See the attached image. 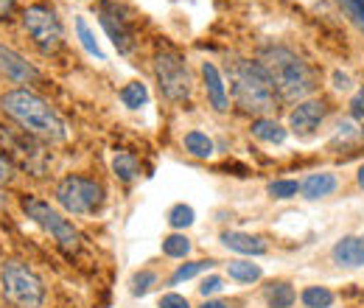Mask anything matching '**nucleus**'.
<instances>
[{"label": "nucleus", "mask_w": 364, "mask_h": 308, "mask_svg": "<svg viewBox=\"0 0 364 308\" xmlns=\"http://www.w3.org/2000/svg\"><path fill=\"white\" fill-rule=\"evenodd\" d=\"M3 112L11 115L23 129L40 140H48V143H59L68 137V129H65V121L59 118V112L43 101L37 92L31 90H11L3 95L0 101Z\"/></svg>", "instance_id": "obj_1"}, {"label": "nucleus", "mask_w": 364, "mask_h": 308, "mask_svg": "<svg viewBox=\"0 0 364 308\" xmlns=\"http://www.w3.org/2000/svg\"><path fill=\"white\" fill-rule=\"evenodd\" d=\"M230 87H232L235 104L244 112L264 115V112H272L277 104V90L261 62L235 59L230 65Z\"/></svg>", "instance_id": "obj_2"}, {"label": "nucleus", "mask_w": 364, "mask_h": 308, "mask_svg": "<svg viewBox=\"0 0 364 308\" xmlns=\"http://www.w3.org/2000/svg\"><path fill=\"white\" fill-rule=\"evenodd\" d=\"M261 65L267 68V73H269V79H272L277 95L286 98V101L306 98V95L314 90V73L309 70V65H306L294 51H289V48H283V45L264 48Z\"/></svg>", "instance_id": "obj_3"}, {"label": "nucleus", "mask_w": 364, "mask_h": 308, "mask_svg": "<svg viewBox=\"0 0 364 308\" xmlns=\"http://www.w3.org/2000/svg\"><path fill=\"white\" fill-rule=\"evenodd\" d=\"M53 199L62 211H68L73 216H87V213H95L101 208L104 188L90 176L68 174L65 179H59V185L53 191Z\"/></svg>", "instance_id": "obj_4"}, {"label": "nucleus", "mask_w": 364, "mask_h": 308, "mask_svg": "<svg viewBox=\"0 0 364 308\" xmlns=\"http://www.w3.org/2000/svg\"><path fill=\"white\" fill-rule=\"evenodd\" d=\"M20 208H23V213L34 221L37 227H43L48 235H53V241H56L65 253H76V250L82 247L79 230L65 219L62 213H56L48 202L37 199V196H23V199H20Z\"/></svg>", "instance_id": "obj_5"}, {"label": "nucleus", "mask_w": 364, "mask_h": 308, "mask_svg": "<svg viewBox=\"0 0 364 308\" xmlns=\"http://www.w3.org/2000/svg\"><path fill=\"white\" fill-rule=\"evenodd\" d=\"M0 289H3L6 300L14 303L17 308H40L43 300H46L43 280L28 266L17 264V261L3 266V272H0Z\"/></svg>", "instance_id": "obj_6"}, {"label": "nucleus", "mask_w": 364, "mask_h": 308, "mask_svg": "<svg viewBox=\"0 0 364 308\" xmlns=\"http://www.w3.org/2000/svg\"><path fill=\"white\" fill-rule=\"evenodd\" d=\"M154 76H157L160 92L168 101H185L191 95V73L177 51L163 48L154 53Z\"/></svg>", "instance_id": "obj_7"}, {"label": "nucleus", "mask_w": 364, "mask_h": 308, "mask_svg": "<svg viewBox=\"0 0 364 308\" xmlns=\"http://www.w3.org/2000/svg\"><path fill=\"white\" fill-rule=\"evenodd\" d=\"M23 26L43 53H56L65 45V31L56 11L46 3H34L23 11Z\"/></svg>", "instance_id": "obj_8"}, {"label": "nucleus", "mask_w": 364, "mask_h": 308, "mask_svg": "<svg viewBox=\"0 0 364 308\" xmlns=\"http://www.w3.org/2000/svg\"><path fill=\"white\" fill-rule=\"evenodd\" d=\"M98 20H101V28L107 31V37L118 48V53H132L135 34H132L129 20L124 17V11H121V6H118L115 0H101V6H98Z\"/></svg>", "instance_id": "obj_9"}, {"label": "nucleus", "mask_w": 364, "mask_h": 308, "mask_svg": "<svg viewBox=\"0 0 364 308\" xmlns=\"http://www.w3.org/2000/svg\"><path fill=\"white\" fill-rule=\"evenodd\" d=\"M0 73L6 79H11L14 85H34V82H40V70L31 62H26L17 51H11L6 45H0Z\"/></svg>", "instance_id": "obj_10"}, {"label": "nucleus", "mask_w": 364, "mask_h": 308, "mask_svg": "<svg viewBox=\"0 0 364 308\" xmlns=\"http://www.w3.org/2000/svg\"><path fill=\"white\" fill-rule=\"evenodd\" d=\"M322 118H325V104L322 101H303L291 112L289 124L297 134H311L322 124Z\"/></svg>", "instance_id": "obj_11"}, {"label": "nucleus", "mask_w": 364, "mask_h": 308, "mask_svg": "<svg viewBox=\"0 0 364 308\" xmlns=\"http://www.w3.org/2000/svg\"><path fill=\"white\" fill-rule=\"evenodd\" d=\"M202 76H205V90H208V101L216 112H228L230 110V98L228 87H225V79L219 73V68L213 62H205L202 65Z\"/></svg>", "instance_id": "obj_12"}, {"label": "nucleus", "mask_w": 364, "mask_h": 308, "mask_svg": "<svg viewBox=\"0 0 364 308\" xmlns=\"http://www.w3.org/2000/svg\"><path fill=\"white\" fill-rule=\"evenodd\" d=\"M333 261L339 266H348V269H356L364 266V235H348L342 241H336L333 247Z\"/></svg>", "instance_id": "obj_13"}, {"label": "nucleus", "mask_w": 364, "mask_h": 308, "mask_svg": "<svg viewBox=\"0 0 364 308\" xmlns=\"http://www.w3.org/2000/svg\"><path fill=\"white\" fill-rule=\"evenodd\" d=\"M222 241H225L228 250H235V253H241V255H264V253H267V241L258 238V235H250V233L232 230V233H225V235H222Z\"/></svg>", "instance_id": "obj_14"}, {"label": "nucleus", "mask_w": 364, "mask_h": 308, "mask_svg": "<svg viewBox=\"0 0 364 308\" xmlns=\"http://www.w3.org/2000/svg\"><path fill=\"white\" fill-rule=\"evenodd\" d=\"M300 191H303V196H306V199L328 196V193H333V191H336V176L328 174V171H322V174H309L306 179H303Z\"/></svg>", "instance_id": "obj_15"}, {"label": "nucleus", "mask_w": 364, "mask_h": 308, "mask_svg": "<svg viewBox=\"0 0 364 308\" xmlns=\"http://www.w3.org/2000/svg\"><path fill=\"white\" fill-rule=\"evenodd\" d=\"M250 129H252V134L258 140H264V143H283L286 140V129L277 121H272V118H255Z\"/></svg>", "instance_id": "obj_16"}, {"label": "nucleus", "mask_w": 364, "mask_h": 308, "mask_svg": "<svg viewBox=\"0 0 364 308\" xmlns=\"http://www.w3.org/2000/svg\"><path fill=\"white\" fill-rule=\"evenodd\" d=\"M112 171L118 174V179L132 182L137 176V171H140L135 154H129V152H115V157H112Z\"/></svg>", "instance_id": "obj_17"}, {"label": "nucleus", "mask_w": 364, "mask_h": 308, "mask_svg": "<svg viewBox=\"0 0 364 308\" xmlns=\"http://www.w3.org/2000/svg\"><path fill=\"white\" fill-rule=\"evenodd\" d=\"M185 152L193 154V157H202V160H205V157L213 154V140H210L205 132H196V129H193V132L185 134Z\"/></svg>", "instance_id": "obj_18"}, {"label": "nucleus", "mask_w": 364, "mask_h": 308, "mask_svg": "<svg viewBox=\"0 0 364 308\" xmlns=\"http://www.w3.org/2000/svg\"><path fill=\"white\" fill-rule=\"evenodd\" d=\"M267 303L269 308H291L294 306V289L289 283H272L267 289Z\"/></svg>", "instance_id": "obj_19"}, {"label": "nucleus", "mask_w": 364, "mask_h": 308, "mask_svg": "<svg viewBox=\"0 0 364 308\" xmlns=\"http://www.w3.org/2000/svg\"><path fill=\"white\" fill-rule=\"evenodd\" d=\"M228 272L230 277L238 280V283H255L261 277V266L252 264V261H230Z\"/></svg>", "instance_id": "obj_20"}, {"label": "nucleus", "mask_w": 364, "mask_h": 308, "mask_svg": "<svg viewBox=\"0 0 364 308\" xmlns=\"http://www.w3.org/2000/svg\"><path fill=\"white\" fill-rule=\"evenodd\" d=\"M76 34H79L82 48H85L90 56H95L98 62H104V51L98 48V43H95V37H92L90 26H87V20H85V17H76Z\"/></svg>", "instance_id": "obj_21"}, {"label": "nucleus", "mask_w": 364, "mask_h": 308, "mask_svg": "<svg viewBox=\"0 0 364 308\" xmlns=\"http://www.w3.org/2000/svg\"><path fill=\"white\" fill-rule=\"evenodd\" d=\"M121 101L129 110H140L149 101V90H146V85H140V82H132V85H127V87L121 90Z\"/></svg>", "instance_id": "obj_22"}, {"label": "nucleus", "mask_w": 364, "mask_h": 308, "mask_svg": "<svg viewBox=\"0 0 364 308\" xmlns=\"http://www.w3.org/2000/svg\"><path fill=\"white\" fill-rule=\"evenodd\" d=\"M333 303V294L325 286H309L303 292V306L306 308H328Z\"/></svg>", "instance_id": "obj_23"}, {"label": "nucleus", "mask_w": 364, "mask_h": 308, "mask_svg": "<svg viewBox=\"0 0 364 308\" xmlns=\"http://www.w3.org/2000/svg\"><path fill=\"white\" fill-rule=\"evenodd\" d=\"M163 253L168 255V258H185L188 253H191V241L185 238V235H168V238H163Z\"/></svg>", "instance_id": "obj_24"}, {"label": "nucleus", "mask_w": 364, "mask_h": 308, "mask_svg": "<svg viewBox=\"0 0 364 308\" xmlns=\"http://www.w3.org/2000/svg\"><path fill=\"white\" fill-rule=\"evenodd\" d=\"M213 266V261H193V264H182L174 275H171V286H177L182 280H191V277H196L199 272H208Z\"/></svg>", "instance_id": "obj_25"}, {"label": "nucleus", "mask_w": 364, "mask_h": 308, "mask_svg": "<svg viewBox=\"0 0 364 308\" xmlns=\"http://www.w3.org/2000/svg\"><path fill=\"white\" fill-rule=\"evenodd\" d=\"M193 208L191 205H174L171 211H168V224L174 227V230H182V227H191L193 224Z\"/></svg>", "instance_id": "obj_26"}, {"label": "nucleus", "mask_w": 364, "mask_h": 308, "mask_svg": "<svg viewBox=\"0 0 364 308\" xmlns=\"http://www.w3.org/2000/svg\"><path fill=\"white\" fill-rule=\"evenodd\" d=\"M267 191H269V196H274V199H291V196H297L300 185L294 179H274V182H269Z\"/></svg>", "instance_id": "obj_27"}, {"label": "nucleus", "mask_w": 364, "mask_h": 308, "mask_svg": "<svg viewBox=\"0 0 364 308\" xmlns=\"http://www.w3.org/2000/svg\"><path fill=\"white\" fill-rule=\"evenodd\" d=\"M339 6H342V11L348 14V20L364 31V0H339Z\"/></svg>", "instance_id": "obj_28"}, {"label": "nucleus", "mask_w": 364, "mask_h": 308, "mask_svg": "<svg viewBox=\"0 0 364 308\" xmlns=\"http://www.w3.org/2000/svg\"><path fill=\"white\" fill-rule=\"evenodd\" d=\"M154 283H157V275H154V272H149V269H143L140 275H135V277H132V294H135V297L146 294V292H149Z\"/></svg>", "instance_id": "obj_29"}, {"label": "nucleus", "mask_w": 364, "mask_h": 308, "mask_svg": "<svg viewBox=\"0 0 364 308\" xmlns=\"http://www.w3.org/2000/svg\"><path fill=\"white\" fill-rule=\"evenodd\" d=\"M222 289H225V280H222V277H216V275H210V277H205V280H202L199 294H202V297H210V294H219Z\"/></svg>", "instance_id": "obj_30"}, {"label": "nucleus", "mask_w": 364, "mask_h": 308, "mask_svg": "<svg viewBox=\"0 0 364 308\" xmlns=\"http://www.w3.org/2000/svg\"><path fill=\"white\" fill-rule=\"evenodd\" d=\"M160 308H191V306H188V300H185L182 294H174V292H171V294H166V297L160 300Z\"/></svg>", "instance_id": "obj_31"}, {"label": "nucleus", "mask_w": 364, "mask_h": 308, "mask_svg": "<svg viewBox=\"0 0 364 308\" xmlns=\"http://www.w3.org/2000/svg\"><path fill=\"white\" fill-rule=\"evenodd\" d=\"M350 115L359 118V121L364 118V87L359 90V92L353 95V101H350Z\"/></svg>", "instance_id": "obj_32"}, {"label": "nucleus", "mask_w": 364, "mask_h": 308, "mask_svg": "<svg viewBox=\"0 0 364 308\" xmlns=\"http://www.w3.org/2000/svg\"><path fill=\"white\" fill-rule=\"evenodd\" d=\"M11 174H14L11 163H9V160L0 154V185H3V182H9V179H11Z\"/></svg>", "instance_id": "obj_33"}, {"label": "nucleus", "mask_w": 364, "mask_h": 308, "mask_svg": "<svg viewBox=\"0 0 364 308\" xmlns=\"http://www.w3.org/2000/svg\"><path fill=\"white\" fill-rule=\"evenodd\" d=\"M14 3H17V0H0V20H9V17H11Z\"/></svg>", "instance_id": "obj_34"}, {"label": "nucleus", "mask_w": 364, "mask_h": 308, "mask_svg": "<svg viewBox=\"0 0 364 308\" xmlns=\"http://www.w3.org/2000/svg\"><path fill=\"white\" fill-rule=\"evenodd\" d=\"M333 87H336V90H348V87H350V79H348L345 73H339V70H336V73H333Z\"/></svg>", "instance_id": "obj_35"}, {"label": "nucleus", "mask_w": 364, "mask_h": 308, "mask_svg": "<svg viewBox=\"0 0 364 308\" xmlns=\"http://www.w3.org/2000/svg\"><path fill=\"white\" fill-rule=\"evenodd\" d=\"M199 308H228V303H222V300H208V303H202Z\"/></svg>", "instance_id": "obj_36"}, {"label": "nucleus", "mask_w": 364, "mask_h": 308, "mask_svg": "<svg viewBox=\"0 0 364 308\" xmlns=\"http://www.w3.org/2000/svg\"><path fill=\"white\" fill-rule=\"evenodd\" d=\"M356 182H359V188H364V166L359 169V174H356Z\"/></svg>", "instance_id": "obj_37"}, {"label": "nucleus", "mask_w": 364, "mask_h": 308, "mask_svg": "<svg viewBox=\"0 0 364 308\" xmlns=\"http://www.w3.org/2000/svg\"><path fill=\"white\" fill-rule=\"evenodd\" d=\"M3 205H6V199H3V196H0V208H3Z\"/></svg>", "instance_id": "obj_38"}]
</instances>
